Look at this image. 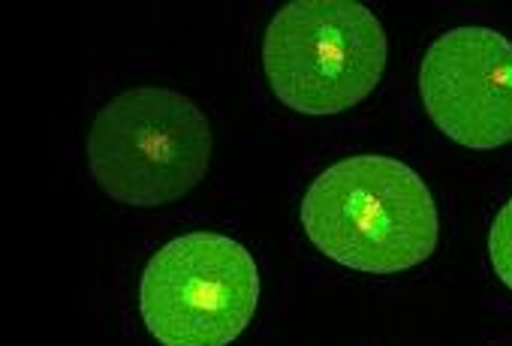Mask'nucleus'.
Listing matches in <instances>:
<instances>
[{
	"label": "nucleus",
	"mask_w": 512,
	"mask_h": 346,
	"mask_svg": "<svg viewBox=\"0 0 512 346\" xmlns=\"http://www.w3.org/2000/svg\"><path fill=\"white\" fill-rule=\"evenodd\" d=\"M302 226L320 253L365 274L416 268L440 238L428 184L383 154L347 157L320 172L302 199Z\"/></svg>",
	"instance_id": "obj_1"
},
{
	"label": "nucleus",
	"mask_w": 512,
	"mask_h": 346,
	"mask_svg": "<svg viewBox=\"0 0 512 346\" xmlns=\"http://www.w3.org/2000/svg\"><path fill=\"white\" fill-rule=\"evenodd\" d=\"M211 124L169 88H133L106 103L88 133L94 181L121 205L157 208L184 199L208 172Z\"/></svg>",
	"instance_id": "obj_2"
},
{
	"label": "nucleus",
	"mask_w": 512,
	"mask_h": 346,
	"mask_svg": "<svg viewBox=\"0 0 512 346\" xmlns=\"http://www.w3.org/2000/svg\"><path fill=\"white\" fill-rule=\"evenodd\" d=\"M389 43L380 19L356 0H293L269 25L266 79L299 115H341L383 79Z\"/></svg>",
	"instance_id": "obj_3"
},
{
	"label": "nucleus",
	"mask_w": 512,
	"mask_h": 346,
	"mask_svg": "<svg viewBox=\"0 0 512 346\" xmlns=\"http://www.w3.org/2000/svg\"><path fill=\"white\" fill-rule=\"evenodd\" d=\"M260 271L244 244L187 232L145 265L139 307L160 346H229L253 319Z\"/></svg>",
	"instance_id": "obj_4"
},
{
	"label": "nucleus",
	"mask_w": 512,
	"mask_h": 346,
	"mask_svg": "<svg viewBox=\"0 0 512 346\" xmlns=\"http://www.w3.org/2000/svg\"><path fill=\"white\" fill-rule=\"evenodd\" d=\"M425 112L452 142L491 151L512 142V43L491 28H455L419 70Z\"/></svg>",
	"instance_id": "obj_5"
},
{
	"label": "nucleus",
	"mask_w": 512,
	"mask_h": 346,
	"mask_svg": "<svg viewBox=\"0 0 512 346\" xmlns=\"http://www.w3.org/2000/svg\"><path fill=\"white\" fill-rule=\"evenodd\" d=\"M488 256L494 274L512 289V199L497 211L491 232H488Z\"/></svg>",
	"instance_id": "obj_6"
}]
</instances>
